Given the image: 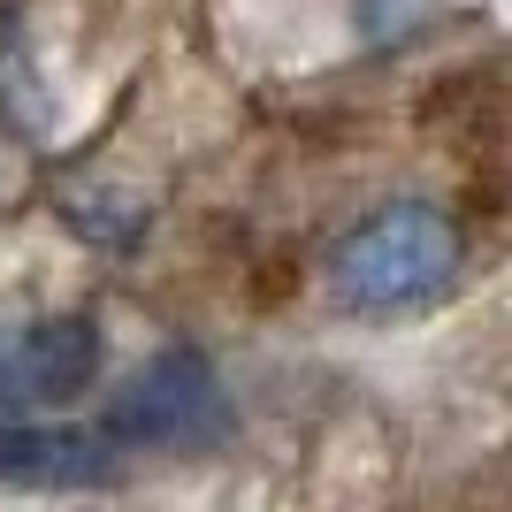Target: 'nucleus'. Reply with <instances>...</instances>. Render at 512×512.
<instances>
[{
    "instance_id": "nucleus-1",
    "label": "nucleus",
    "mask_w": 512,
    "mask_h": 512,
    "mask_svg": "<svg viewBox=\"0 0 512 512\" xmlns=\"http://www.w3.org/2000/svg\"><path fill=\"white\" fill-rule=\"evenodd\" d=\"M451 276H459V230H451L444 207L428 199H398V207H375L367 222L344 230V245L329 253V299L344 314H413V306L444 299Z\"/></svg>"
},
{
    "instance_id": "nucleus-2",
    "label": "nucleus",
    "mask_w": 512,
    "mask_h": 512,
    "mask_svg": "<svg viewBox=\"0 0 512 512\" xmlns=\"http://www.w3.org/2000/svg\"><path fill=\"white\" fill-rule=\"evenodd\" d=\"M230 436V398H222V375H214L207 352L192 344H169L153 352L138 375H130L100 413V444L115 451H192Z\"/></svg>"
},
{
    "instance_id": "nucleus-3",
    "label": "nucleus",
    "mask_w": 512,
    "mask_h": 512,
    "mask_svg": "<svg viewBox=\"0 0 512 512\" xmlns=\"http://www.w3.org/2000/svg\"><path fill=\"white\" fill-rule=\"evenodd\" d=\"M0 375H8V398H39V406L85 398V383L100 375V321L92 314L31 321L16 344H0Z\"/></svg>"
},
{
    "instance_id": "nucleus-4",
    "label": "nucleus",
    "mask_w": 512,
    "mask_h": 512,
    "mask_svg": "<svg viewBox=\"0 0 512 512\" xmlns=\"http://www.w3.org/2000/svg\"><path fill=\"white\" fill-rule=\"evenodd\" d=\"M115 451L85 428H23L0 421V482L8 490H107L115 482Z\"/></svg>"
}]
</instances>
